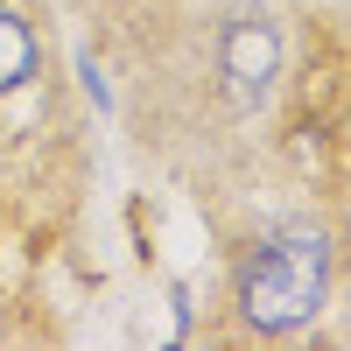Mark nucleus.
<instances>
[{"instance_id":"obj_1","label":"nucleus","mask_w":351,"mask_h":351,"mask_svg":"<svg viewBox=\"0 0 351 351\" xmlns=\"http://www.w3.org/2000/svg\"><path fill=\"white\" fill-rule=\"evenodd\" d=\"M324 288H330V246H324V232H281V239H267L246 260L239 309H246L253 330H295L302 316H316Z\"/></svg>"},{"instance_id":"obj_2","label":"nucleus","mask_w":351,"mask_h":351,"mask_svg":"<svg viewBox=\"0 0 351 351\" xmlns=\"http://www.w3.org/2000/svg\"><path fill=\"white\" fill-rule=\"evenodd\" d=\"M225 77H232L239 99H253L260 84L274 77V28L260 21V14H246V21L225 28Z\"/></svg>"},{"instance_id":"obj_3","label":"nucleus","mask_w":351,"mask_h":351,"mask_svg":"<svg viewBox=\"0 0 351 351\" xmlns=\"http://www.w3.org/2000/svg\"><path fill=\"white\" fill-rule=\"evenodd\" d=\"M28 77H36V36L14 14H0V92H14Z\"/></svg>"}]
</instances>
